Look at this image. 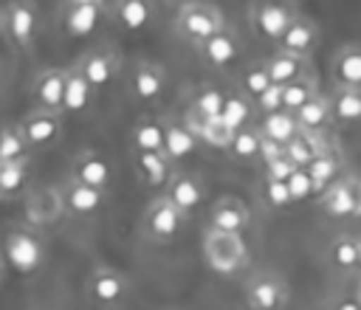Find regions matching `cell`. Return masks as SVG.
Wrapping results in <instances>:
<instances>
[{"instance_id":"6da1fadb","label":"cell","mask_w":361,"mask_h":310,"mask_svg":"<svg viewBox=\"0 0 361 310\" xmlns=\"http://www.w3.org/2000/svg\"><path fill=\"white\" fill-rule=\"evenodd\" d=\"M172 28H175V34L180 39H186L192 45H200L203 39H209L217 31L226 28V17H223V11L214 3L192 0V3L178 8V14L172 20Z\"/></svg>"},{"instance_id":"7a4b0ae2","label":"cell","mask_w":361,"mask_h":310,"mask_svg":"<svg viewBox=\"0 0 361 310\" xmlns=\"http://www.w3.org/2000/svg\"><path fill=\"white\" fill-rule=\"evenodd\" d=\"M203 259L214 273L231 276L248 265V245L243 234H228L217 228H206L203 234Z\"/></svg>"},{"instance_id":"3957f363","label":"cell","mask_w":361,"mask_h":310,"mask_svg":"<svg viewBox=\"0 0 361 310\" xmlns=\"http://www.w3.org/2000/svg\"><path fill=\"white\" fill-rule=\"evenodd\" d=\"M3 259L20 276H31L45 265V242L31 228H8L3 237Z\"/></svg>"},{"instance_id":"277c9868","label":"cell","mask_w":361,"mask_h":310,"mask_svg":"<svg viewBox=\"0 0 361 310\" xmlns=\"http://www.w3.org/2000/svg\"><path fill=\"white\" fill-rule=\"evenodd\" d=\"M3 37L17 51H31L39 34V11L31 0H11L3 11Z\"/></svg>"},{"instance_id":"5b68a950","label":"cell","mask_w":361,"mask_h":310,"mask_svg":"<svg viewBox=\"0 0 361 310\" xmlns=\"http://www.w3.org/2000/svg\"><path fill=\"white\" fill-rule=\"evenodd\" d=\"M183 223H186V214L166 194L149 200V206L141 214V231L152 242H172L183 231Z\"/></svg>"},{"instance_id":"8992f818","label":"cell","mask_w":361,"mask_h":310,"mask_svg":"<svg viewBox=\"0 0 361 310\" xmlns=\"http://www.w3.org/2000/svg\"><path fill=\"white\" fill-rule=\"evenodd\" d=\"M296 14L299 11L293 8L290 0H254V6H251V28L262 39L279 42Z\"/></svg>"},{"instance_id":"52a82bcc","label":"cell","mask_w":361,"mask_h":310,"mask_svg":"<svg viewBox=\"0 0 361 310\" xmlns=\"http://www.w3.org/2000/svg\"><path fill=\"white\" fill-rule=\"evenodd\" d=\"M127 290H130L127 276L110 265H96L87 276V296L96 307H104V310L118 307L124 302Z\"/></svg>"},{"instance_id":"ba28073f","label":"cell","mask_w":361,"mask_h":310,"mask_svg":"<svg viewBox=\"0 0 361 310\" xmlns=\"http://www.w3.org/2000/svg\"><path fill=\"white\" fill-rule=\"evenodd\" d=\"M245 302L251 310H282L288 302V285L271 271H259L245 282Z\"/></svg>"},{"instance_id":"9c48e42d","label":"cell","mask_w":361,"mask_h":310,"mask_svg":"<svg viewBox=\"0 0 361 310\" xmlns=\"http://www.w3.org/2000/svg\"><path fill=\"white\" fill-rule=\"evenodd\" d=\"M62 200H65V211L76 214V217H90L104 206V189L87 186L82 180H76L73 175H68L62 183Z\"/></svg>"},{"instance_id":"30bf717a","label":"cell","mask_w":361,"mask_h":310,"mask_svg":"<svg viewBox=\"0 0 361 310\" xmlns=\"http://www.w3.org/2000/svg\"><path fill=\"white\" fill-rule=\"evenodd\" d=\"M31 96L39 110L62 113L65 110V70H59V68L39 70L31 82Z\"/></svg>"},{"instance_id":"8fae6325","label":"cell","mask_w":361,"mask_h":310,"mask_svg":"<svg viewBox=\"0 0 361 310\" xmlns=\"http://www.w3.org/2000/svg\"><path fill=\"white\" fill-rule=\"evenodd\" d=\"M276 48L310 59V56L316 54V48H319V25H316L310 17L296 14L293 23L288 25V31L282 34V39L276 42Z\"/></svg>"},{"instance_id":"7c38bea8","label":"cell","mask_w":361,"mask_h":310,"mask_svg":"<svg viewBox=\"0 0 361 310\" xmlns=\"http://www.w3.org/2000/svg\"><path fill=\"white\" fill-rule=\"evenodd\" d=\"M183 124H186V127L197 135V141L206 144V147H214V149H228V147H231L234 130H231L220 116H217V118H206V116H200L197 110L186 107Z\"/></svg>"},{"instance_id":"4fadbf2b","label":"cell","mask_w":361,"mask_h":310,"mask_svg":"<svg viewBox=\"0 0 361 310\" xmlns=\"http://www.w3.org/2000/svg\"><path fill=\"white\" fill-rule=\"evenodd\" d=\"M248 225H251V211L240 197L226 194L209 211V228L228 231V234H243Z\"/></svg>"},{"instance_id":"5bb4252c","label":"cell","mask_w":361,"mask_h":310,"mask_svg":"<svg viewBox=\"0 0 361 310\" xmlns=\"http://www.w3.org/2000/svg\"><path fill=\"white\" fill-rule=\"evenodd\" d=\"M76 65H79V70L85 73V79L90 82V87H93V90H102V87L110 85V79H113L116 70H118V54H116L113 48L102 45V48L87 51Z\"/></svg>"},{"instance_id":"9a60e30c","label":"cell","mask_w":361,"mask_h":310,"mask_svg":"<svg viewBox=\"0 0 361 310\" xmlns=\"http://www.w3.org/2000/svg\"><path fill=\"white\" fill-rule=\"evenodd\" d=\"M20 124H23V132H25L31 149H45V147H51V144L59 138V132H62L59 113L39 110V107H34L31 113H25V118H23Z\"/></svg>"},{"instance_id":"2e32d148","label":"cell","mask_w":361,"mask_h":310,"mask_svg":"<svg viewBox=\"0 0 361 310\" xmlns=\"http://www.w3.org/2000/svg\"><path fill=\"white\" fill-rule=\"evenodd\" d=\"M164 85H166V70H164L158 62H147V59H141V62L133 68L130 87H133V96H135L141 104H152V101H158L161 93H164Z\"/></svg>"},{"instance_id":"e0dca14e","label":"cell","mask_w":361,"mask_h":310,"mask_svg":"<svg viewBox=\"0 0 361 310\" xmlns=\"http://www.w3.org/2000/svg\"><path fill=\"white\" fill-rule=\"evenodd\" d=\"M164 194L189 217V214L203 203L206 186H203V180H200L197 175H192V172H175L172 180H169V186L164 189Z\"/></svg>"},{"instance_id":"ac0fdd59","label":"cell","mask_w":361,"mask_h":310,"mask_svg":"<svg viewBox=\"0 0 361 310\" xmlns=\"http://www.w3.org/2000/svg\"><path fill=\"white\" fill-rule=\"evenodd\" d=\"M319 206L327 217L333 220H353L358 217V209H355V197H353V189H350V180L347 175H341L336 183H330L322 194H319Z\"/></svg>"},{"instance_id":"d6986e66","label":"cell","mask_w":361,"mask_h":310,"mask_svg":"<svg viewBox=\"0 0 361 310\" xmlns=\"http://www.w3.org/2000/svg\"><path fill=\"white\" fill-rule=\"evenodd\" d=\"M197 54H200V59H203L206 65H212V68H226V65H231V62L240 56V39H237V34L228 31V25H226V28L217 31L214 37L203 39V42L197 45Z\"/></svg>"},{"instance_id":"ffe728a7","label":"cell","mask_w":361,"mask_h":310,"mask_svg":"<svg viewBox=\"0 0 361 310\" xmlns=\"http://www.w3.org/2000/svg\"><path fill=\"white\" fill-rule=\"evenodd\" d=\"M71 175H73L76 180L87 183V186H96V189H107V186H110V178H113L107 158H104L102 152H96V149L79 152L76 161H73Z\"/></svg>"},{"instance_id":"44dd1931","label":"cell","mask_w":361,"mask_h":310,"mask_svg":"<svg viewBox=\"0 0 361 310\" xmlns=\"http://www.w3.org/2000/svg\"><path fill=\"white\" fill-rule=\"evenodd\" d=\"M324 152H330L324 132H313V130H299L288 144H285V155L296 163V166H307L316 158H322Z\"/></svg>"},{"instance_id":"7402d4cb","label":"cell","mask_w":361,"mask_h":310,"mask_svg":"<svg viewBox=\"0 0 361 310\" xmlns=\"http://www.w3.org/2000/svg\"><path fill=\"white\" fill-rule=\"evenodd\" d=\"M172 158L166 152H135V169L149 189H166L172 180Z\"/></svg>"},{"instance_id":"603a6c76","label":"cell","mask_w":361,"mask_h":310,"mask_svg":"<svg viewBox=\"0 0 361 310\" xmlns=\"http://www.w3.org/2000/svg\"><path fill=\"white\" fill-rule=\"evenodd\" d=\"M330 76L336 87H361V45H344L333 54Z\"/></svg>"},{"instance_id":"cb8c5ba5","label":"cell","mask_w":361,"mask_h":310,"mask_svg":"<svg viewBox=\"0 0 361 310\" xmlns=\"http://www.w3.org/2000/svg\"><path fill=\"white\" fill-rule=\"evenodd\" d=\"M265 68H268L274 85H290V82L302 79L305 73H310V59L276 48V51L265 59Z\"/></svg>"},{"instance_id":"d4e9b609","label":"cell","mask_w":361,"mask_h":310,"mask_svg":"<svg viewBox=\"0 0 361 310\" xmlns=\"http://www.w3.org/2000/svg\"><path fill=\"white\" fill-rule=\"evenodd\" d=\"M62 211H65V200H62L59 186H45V189L34 192L25 203V214L31 223H54Z\"/></svg>"},{"instance_id":"484cf974","label":"cell","mask_w":361,"mask_h":310,"mask_svg":"<svg viewBox=\"0 0 361 310\" xmlns=\"http://www.w3.org/2000/svg\"><path fill=\"white\" fill-rule=\"evenodd\" d=\"M113 20L121 31L138 34L152 23V0H116Z\"/></svg>"},{"instance_id":"4316f807","label":"cell","mask_w":361,"mask_h":310,"mask_svg":"<svg viewBox=\"0 0 361 310\" xmlns=\"http://www.w3.org/2000/svg\"><path fill=\"white\" fill-rule=\"evenodd\" d=\"M164 124V152L172 161H183L197 149V135L183 124V121H172V118H161Z\"/></svg>"},{"instance_id":"83f0119b","label":"cell","mask_w":361,"mask_h":310,"mask_svg":"<svg viewBox=\"0 0 361 310\" xmlns=\"http://www.w3.org/2000/svg\"><path fill=\"white\" fill-rule=\"evenodd\" d=\"M93 87L85 79V73L79 70V65L65 70V113H85L90 107L93 99Z\"/></svg>"},{"instance_id":"f1b7e54d","label":"cell","mask_w":361,"mask_h":310,"mask_svg":"<svg viewBox=\"0 0 361 310\" xmlns=\"http://www.w3.org/2000/svg\"><path fill=\"white\" fill-rule=\"evenodd\" d=\"M102 17V6L96 3H85V0H71V6L65 8V31L73 34V37H85L96 28Z\"/></svg>"},{"instance_id":"f546056e","label":"cell","mask_w":361,"mask_h":310,"mask_svg":"<svg viewBox=\"0 0 361 310\" xmlns=\"http://www.w3.org/2000/svg\"><path fill=\"white\" fill-rule=\"evenodd\" d=\"M333 124H358L361 121V87H336L330 93Z\"/></svg>"},{"instance_id":"4dcf8cb0","label":"cell","mask_w":361,"mask_h":310,"mask_svg":"<svg viewBox=\"0 0 361 310\" xmlns=\"http://www.w3.org/2000/svg\"><path fill=\"white\" fill-rule=\"evenodd\" d=\"M259 132L265 135V138H271V141H279V144H288L302 127H299V121H296V113H290V110H276V113H268V116H262L259 118Z\"/></svg>"},{"instance_id":"1f68e13d","label":"cell","mask_w":361,"mask_h":310,"mask_svg":"<svg viewBox=\"0 0 361 310\" xmlns=\"http://www.w3.org/2000/svg\"><path fill=\"white\" fill-rule=\"evenodd\" d=\"M135 152H164V124L161 118H138L130 132Z\"/></svg>"},{"instance_id":"d6a6232c","label":"cell","mask_w":361,"mask_h":310,"mask_svg":"<svg viewBox=\"0 0 361 310\" xmlns=\"http://www.w3.org/2000/svg\"><path fill=\"white\" fill-rule=\"evenodd\" d=\"M296 121L302 130L324 132L333 124V110H330V96H313L302 110H296Z\"/></svg>"},{"instance_id":"836d02e7","label":"cell","mask_w":361,"mask_h":310,"mask_svg":"<svg viewBox=\"0 0 361 310\" xmlns=\"http://www.w3.org/2000/svg\"><path fill=\"white\" fill-rule=\"evenodd\" d=\"M31 144L23 132V124H3L0 127V163L8 161H28Z\"/></svg>"},{"instance_id":"e575fe53","label":"cell","mask_w":361,"mask_h":310,"mask_svg":"<svg viewBox=\"0 0 361 310\" xmlns=\"http://www.w3.org/2000/svg\"><path fill=\"white\" fill-rule=\"evenodd\" d=\"M259 149H262V132H259L257 124H248V127H243V130L234 132L231 147L226 152L234 161H240V163H251V161L259 158Z\"/></svg>"},{"instance_id":"d590c367","label":"cell","mask_w":361,"mask_h":310,"mask_svg":"<svg viewBox=\"0 0 361 310\" xmlns=\"http://www.w3.org/2000/svg\"><path fill=\"white\" fill-rule=\"evenodd\" d=\"M313 96H319V79H316L313 70L305 73L302 79L290 82V85H282V104H285V110H290V113L302 110Z\"/></svg>"},{"instance_id":"8d00e7d4","label":"cell","mask_w":361,"mask_h":310,"mask_svg":"<svg viewBox=\"0 0 361 310\" xmlns=\"http://www.w3.org/2000/svg\"><path fill=\"white\" fill-rule=\"evenodd\" d=\"M330 262L338 268V271H355L358 268V259H361V240L358 237H336L330 242V251H327Z\"/></svg>"},{"instance_id":"74e56055","label":"cell","mask_w":361,"mask_h":310,"mask_svg":"<svg viewBox=\"0 0 361 310\" xmlns=\"http://www.w3.org/2000/svg\"><path fill=\"white\" fill-rule=\"evenodd\" d=\"M305 172L313 178V183H316V189H319V194H322L330 183H336V180L341 178V158L330 149V152H324L322 158H316L313 163H307Z\"/></svg>"},{"instance_id":"f35d334b","label":"cell","mask_w":361,"mask_h":310,"mask_svg":"<svg viewBox=\"0 0 361 310\" xmlns=\"http://www.w3.org/2000/svg\"><path fill=\"white\" fill-rule=\"evenodd\" d=\"M28 178H31V158H28V161H8V163H0V189L6 192V197L20 194V192L28 186Z\"/></svg>"},{"instance_id":"ab89813d","label":"cell","mask_w":361,"mask_h":310,"mask_svg":"<svg viewBox=\"0 0 361 310\" xmlns=\"http://www.w3.org/2000/svg\"><path fill=\"white\" fill-rule=\"evenodd\" d=\"M257 107H254V101L245 96V93H228L226 96V107H223V113H220V118L237 132V130H243V127H248V118H251V113H254Z\"/></svg>"},{"instance_id":"60d3db41","label":"cell","mask_w":361,"mask_h":310,"mask_svg":"<svg viewBox=\"0 0 361 310\" xmlns=\"http://www.w3.org/2000/svg\"><path fill=\"white\" fill-rule=\"evenodd\" d=\"M189 107L197 110V113L206 116V118H217V116L223 113V107H226V93H223L220 87H214V85H203V87L195 90Z\"/></svg>"},{"instance_id":"b9f144b4","label":"cell","mask_w":361,"mask_h":310,"mask_svg":"<svg viewBox=\"0 0 361 310\" xmlns=\"http://www.w3.org/2000/svg\"><path fill=\"white\" fill-rule=\"evenodd\" d=\"M274 82H271V73H268V68H265V59L262 62H251L245 70H243V76H240V90L254 101L257 96H262L268 87H271Z\"/></svg>"},{"instance_id":"7bdbcfd3","label":"cell","mask_w":361,"mask_h":310,"mask_svg":"<svg viewBox=\"0 0 361 310\" xmlns=\"http://www.w3.org/2000/svg\"><path fill=\"white\" fill-rule=\"evenodd\" d=\"M262 197L271 209H288L293 203L290 197V189H288V180H274V178H265L262 180Z\"/></svg>"},{"instance_id":"ee69618b","label":"cell","mask_w":361,"mask_h":310,"mask_svg":"<svg viewBox=\"0 0 361 310\" xmlns=\"http://www.w3.org/2000/svg\"><path fill=\"white\" fill-rule=\"evenodd\" d=\"M288 189H290V197H293V203H302V200H307V197L319 194V189H316L313 178H310L305 169H296V172L288 178Z\"/></svg>"},{"instance_id":"f6af8a7d","label":"cell","mask_w":361,"mask_h":310,"mask_svg":"<svg viewBox=\"0 0 361 310\" xmlns=\"http://www.w3.org/2000/svg\"><path fill=\"white\" fill-rule=\"evenodd\" d=\"M254 107H257L262 116L276 113V110H285V104H282V85H271L262 96L254 99Z\"/></svg>"},{"instance_id":"bcb514c9","label":"cell","mask_w":361,"mask_h":310,"mask_svg":"<svg viewBox=\"0 0 361 310\" xmlns=\"http://www.w3.org/2000/svg\"><path fill=\"white\" fill-rule=\"evenodd\" d=\"M296 169H302V166H296L288 155H282V158H276V161H271V163H265V178H274V180H288Z\"/></svg>"},{"instance_id":"7dc6e473","label":"cell","mask_w":361,"mask_h":310,"mask_svg":"<svg viewBox=\"0 0 361 310\" xmlns=\"http://www.w3.org/2000/svg\"><path fill=\"white\" fill-rule=\"evenodd\" d=\"M282 155H285V144L271 141V138L262 135V149H259V161H262V166L271 163V161H276V158H282Z\"/></svg>"},{"instance_id":"c3c4849f","label":"cell","mask_w":361,"mask_h":310,"mask_svg":"<svg viewBox=\"0 0 361 310\" xmlns=\"http://www.w3.org/2000/svg\"><path fill=\"white\" fill-rule=\"evenodd\" d=\"M330 310H361V296L358 293H341Z\"/></svg>"},{"instance_id":"681fc988","label":"cell","mask_w":361,"mask_h":310,"mask_svg":"<svg viewBox=\"0 0 361 310\" xmlns=\"http://www.w3.org/2000/svg\"><path fill=\"white\" fill-rule=\"evenodd\" d=\"M350 180V189H353V197H355V209H358V217H361V175H347Z\"/></svg>"},{"instance_id":"f907efd6","label":"cell","mask_w":361,"mask_h":310,"mask_svg":"<svg viewBox=\"0 0 361 310\" xmlns=\"http://www.w3.org/2000/svg\"><path fill=\"white\" fill-rule=\"evenodd\" d=\"M6 271H8V265H6V259L0 256V285L6 282Z\"/></svg>"},{"instance_id":"816d5d0a","label":"cell","mask_w":361,"mask_h":310,"mask_svg":"<svg viewBox=\"0 0 361 310\" xmlns=\"http://www.w3.org/2000/svg\"><path fill=\"white\" fill-rule=\"evenodd\" d=\"M166 3H172V6H178V8H180V6H186V3H192V0H166Z\"/></svg>"},{"instance_id":"f5cc1de1","label":"cell","mask_w":361,"mask_h":310,"mask_svg":"<svg viewBox=\"0 0 361 310\" xmlns=\"http://www.w3.org/2000/svg\"><path fill=\"white\" fill-rule=\"evenodd\" d=\"M6 200H8V197H6V192L0 189V203H6Z\"/></svg>"},{"instance_id":"db71d44e","label":"cell","mask_w":361,"mask_h":310,"mask_svg":"<svg viewBox=\"0 0 361 310\" xmlns=\"http://www.w3.org/2000/svg\"><path fill=\"white\" fill-rule=\"evenodd\" d=\"M85 3H96V6H102V3H104V0H85Z\"/></svg>"},{"instance_id":"11a10c76","label":"cell","mask_w":361,"mask_h":310,"mask_svg":"<svg viewBox=\"0 0 361 310\" xmlns=\"http://www.w3.org/2000/svg\"><path fill=\"white\" fill-rule=\"evenodd\" d=\"M293 3H319V0H293Z\"/></svg>"},{"instance_id":"9f6ffc18","label":"cell","mask_w":361,"mask_h":310,"mask_svg":"<svg viewBox=\"0 0 361 310\" xmlns=\"http://www.w3.org/2000/svg\"><path fill=\"white\" fill-rule=\"evenodd\" d=\"M355 273H358V276H361V259H358V268H355Z\"/></svg>"},{"instance_id":"6f0895ef","label":"cell","mask_w":361,"mask_h":310,"mask_svg":"<svg viewBox=\"0 0 361 310\" xmlns=\"http://www.w3.org/2000/svg\"><path fill=\"white\" fill-rule=\"evenodd\" d=\"M0 31H3V17H0Z\"/></svg>"}]
</instances>
